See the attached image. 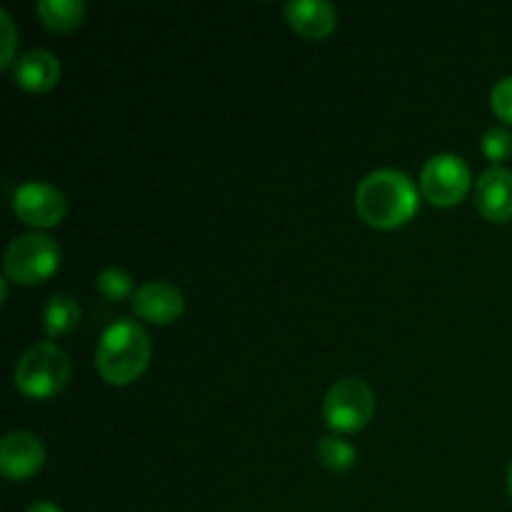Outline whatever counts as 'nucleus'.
Listing matches in <instances>:
<instances>
[{
    "mask_svg": "<svg viewBox=\"0 0 512 512\" xmlns=\"http://www.w3.org/2000/svg\"><path fill=\"white\" fill-rule=\"evenodd\" d=\"M420 195L413 180L395 168L373 170L355 190V213L375 230H398L415 218Z\"/></svg>",
    "mask_w": 512,
    "mask_h": 512,
    "instance_id": "obj_1",
    "label": "nucleus"
},
{
    "mask_svg": "<svg viewBox=\"0 0 512 512\" xmlns=\"http://www.w3.org/2000/svg\"><path fill=\"white\" fill-rule=\"evenodd\" d=\"M153 345L148 330L130 318L115 320L100 335L95 348V370L108 385L123 388L148 370Z\"/></svg>",
    "mask_w": 512,
    "mask_h": 512,
    "instance_id": "obj_2",
    "label": "nucleus"
},
{
    "mask_svg": "<svg viewBox=\"0 0 512 512\" xmlns=\"http://www.w3.org/2000/svg\"><path fill=\"white\" fill-rule=\"evenodd\" d=\"M70 380V358L60 345L35 343L18 358L13 383L30 400L55 398Z\"/></svg>",
    "mask_w": 512,
    "mask_h": 512,
    "instance_id": "obj_3",
    "label": "nucleus"
},
{
    "mask_svg": "<svg viewBox=\"0 0 512 512\" xmlns=\"http://www.w3.org/2000/svg\"><path fill=\"white\" fill-rule=\"evenodd\" d=\"M60 258L63 253H60L55 238L40 233V230L23 233L10 240L8 250H5V278L18 285H38L58 273Z\"/></svg>",
    "mask_w": 512,
    "mask_h": 512,
    "instance_id": "obj_4",
    "label": "nucleus"
},
{
    "mask_svg": "<svg viewBox=\"0 0 512 512\" xmlns=\"http://www.w3.org/2000/svg\"><path fill=\"white\" fill-rule=\"evenodd\" d=\"M375 415V393L365 380L343 378L328 390L323 403V418L330 430L340 435L360 433Z\"/></svg>",
    "mask_w": 512,
    "mask_h": 512,
    "instance_id": "obj_5",
    "label": "nucleus"
},
{
    "mask_svg": "<svg viewBox=\"0 0 512 512\" xmlns=\"http://www.w3.org/2000/svg\"><path fill=\"white\" fill-rule=\"evenodd\" d=\"M470 168L453 153L433 155L420 170V193L435 208H455L470 193Z\"/></svg>",
    "mask_w": 512,
    "mask_h": 512,
    "instance_id": "obj_6",
    "label": "nucleus"
},
{
    "mask_svg": "<svg viewBox=\"0 0 512 512\" xmlns=\"http://www.w3.org/2000/svg\"><path fill=\"white\" fill-rule=\"evenodd\" d=\"M13 213L20 223L35 230L55 228L63 223L68 213V200L55 185L33 180V183H23L13 193Z\"/></svg>",
    "mask_w": 512,
    "mask_h": 512,
    "instance_id": "obj_7",
    "label": "nucleus"
},
{
    "mask_svg": "<svg viewBox=\"0 0 512 512\" xmlns=\"http://www.w3.org/2000/svg\"><path fill=\"white\" fill-rule=\"evenodd\" d=\"M45 465V445L28 430H13L0 443V473L8 480L23 483L38 475Z\"/></svg>",
    "mask_w": 512,
    "mask_h": 512,
    "instance_id": "obj_8",
    "label": "nucleus"
},
{
    "mask_svg": "<svg viewBox=\"0 0 512 512\" xmlns=\"http://www.w3.org/2000/svg\"><path fill=\"white\" fill-rule=\"evenodd\" d=\"M133 313L155 325H170L185 313V295L165 280L140 285L133 295Z\"/></svg>",
    "mask_w": 512,
    "mask_h": 512,
    "instance_id": "obj_9",
    "label": "nucleus"
},
{
    "mask_svg": "<svg viewBox=\"0 0 512 512\" xmlns=\"http://www.w3.org/2000/svg\"><path fill=\"white\" fill-rule=\"evenodd\" d=\"M475 208L490 223L512 220V170L493 165L475 183Z\"/></svg>",
    "mask_w": 512,
    "mask_h": 512,
    "instance_id": "obj_10",
    "label": "nucleus"
},
{
    "mask_svg": "<svg viewBox=\"0 0 512 512\" xmlns=\"http://www.w3.org/2000/svg\"><path fill=\"white\" fill-rule=\"evenodd\" d=\"M283 10L288 25L300 38L325 40L338 25V10L328 0H290Z\"/></svg>",
    "mask_w": 512,
    "mask_h": 512,
    "instance_id": "obj_11",
    "label": "nucleus"
},
{
    "mask_svg": "<svg viewBox=\"0 0 512 512\" xmlns=\"http://www.w3.org/2000/svg\"><path fill=\"white\" fill-rule=\"evenodd\" d=\"M10 73H13L15 85L28 90V93H50L60 83L63 68H60L58 55L40 48L28 50L20 58H15Z\"/></svg>",
    "mask_w": 512,
    "mask_h": 512,
    "instance_id": "obj_12",
    "label": "nucleus"
},
{
    "mask_svg": "<svg viewBox=\"0 0 512 512\" xmlns=\"http://www.w3.org/2000/svg\"><path fill=\"white\" fill-rule=\"evenodd\" d=\"M85 3L83 0H38L35 13L40 23L53 33H73L83 25L85 20Z\"/></svg>",
    "mask_w": 512,
    "mask_h": 512,
    "instance_id": "obj_13",
    "label": "nucleus"
},
{
    "mask_svg": "<svg viewBox=\"0 0 512 512\" xmlns=\"http://www.w3.org/2000/svg\"><path fill=\"white\" fill-rule=\"evenodd\" d=\"M80 320V305L70 295L58 293L48 300L43 310V330L48 338H60L70 333Z\"/></svg>",
    "mask_w": 512,
    "mask_h": 512,
    "instance_id": "obj_14",
    "label": "nucleus"
},
{
    "mask_svg": "<svg viewBox=\"0 0 512 512\" xmlns=\"http://www.w3.org/2000/svg\"><path fill=\"white\" fill-rule=\"evenodd\" d=\"M318 460L325 470H330L335 475H343L348 470H353L358 453L340 435H325V438L318 440Z\"/></svg>",
    "mask_w": 512,
    "mask_h": 512,
    "instance_id": "obj_15",
    "label": "nucleus"
},
{
    "mask_svg": "<svg viewBox=\"0 0 512 512\" xmlns=\"http://www.w3.org/2000/svg\"><path fill=\"white\" fill-rule=\"evenodd\" d=\"M98 293L103 298H108L110 303H118V300L133 298L138 290H135L133 275L123 268H105L103 273L98 275V283H95Z\"/></svg>",
    "mask_w": 512,
    "mask_h": 512,
    "instance_id": "obj_16",
    "label": "nucleus"
},
{
    "mask_svg": "<svg viewBox=\"0 0 512 512\" xmlns=\"http://www.w3.org/2000/svg\"><path fill=\"white\" fill-rule=\"evenodd\" d=\"M480 150L490 163H503L512 155V133L503 125H493L480 138Z\"/></svg>",
    "mask_w": 512,
    "mask_h": 512,
    "instance_id": "obj_17",
    "label": "nucleus"
},
{
    "mask_svg": "<svg viewBox=\"0 0 512 512\" xmlns=\"http://www.w3.org/2000/svg\"><path fill=\"white\" fill-rule=\"evenodd\" d=\"M15 45H18V33L8 10H0V68H13L15 63Z\"/></svg>",
    "mask_w": 512,
    "mask_h": 512,
    "instance_id": "obj_18",
    "label": "nucleus"
},
{
    "mask_svg": "<svg viewBox=\"0 0 512 512\" xmlns=\"http://www.w3.org/2000/svg\"><path fill=\"white\" fill-rule=\"evenodd\" d=\"M490 105H493V113L500 120L512 125V75L495 83L493 93H490Z\"/></svg>",
    "mask_w": 512,
    "mask_h": 512,
    "instance_id": "obj_19",
    "label": "nucleus"
},
{
    "mask_svg": "<svg viewBox=\"0 0 512 512\" xmlns=\"http://www.w3.org/2000/svg\"><path fill=\"white\" fill-rule=\"evenodd\" d=\"M25 512H63V510H60L58 505L48 503V500H38V503L30 505V508L25 510Z\"/></svg>",
    "mask_w": 512,
    "mask_h": 512,
    "instance_id": "obj_20",
    "label": "nucleus"
},
{
    "mask_svg": "<svg viewBox=\"0 0 512 512\" xmlns=\"http://www.w3.org/2000/svg\"><path fill=\"white\" fill-rule=\"evenodd\" d=\"M508 490H510V498H512V463H510V468H508Z\"/></svg>",
    "mask_w": 512,
    "mask_h": 512,
    "instance_id": "obj_21",
    "label": "nucleus"
}]
</instances>
